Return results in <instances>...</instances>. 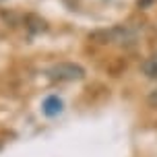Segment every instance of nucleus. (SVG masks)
Masks as SVG:
<instances>
[{"mask_svg":"<svg viewBox=\"0 0 157 157\" xmlns=\"http://www.w3.org/2000/svg\"><path fill=\"white\" fill-rule=\"evenodd\" d=\"M48 77L52 78V81H58V83L81 81V78L85 77V68L77 62H58L48 71Z\"/></svg>","mask_w":157,"mask_h":157,"instance_id":"f257e3e1","label":"nucleus"},{"mask_svg":"<svg viewBox=\"0 0 157 157\" xmlns=\"http://www.w3.org/2000/svg\"><path fill=\"white\" fill-rule=\"evenodd\" d=\"M62 108H64V101L58 95H48L46 99H44V103H41V112H44L48 118L58 116V114L62 112Z\"/></svg>","mask_w":157,"mask_h":157,"instance_id":"f03ea898","label":"nucleus"},{"mask_svg":"<svg viewBox=\"0 0 157 157\" xmlns=\"http://www.w3.org/2000/svg\"><path fill=\"white\" fill-rule=\"evenodd\" d=\"M141 71L147 78L157 81V52H153L149 58H145V62L141 64Z\"/></svg>","mask_w":157,"mask_h":157,"instance_id":"7ed1b4c3","label":"nucleus"}]
</instances>
